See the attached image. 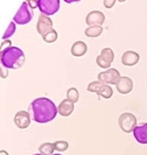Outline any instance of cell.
<instances>
[{
    "mask_svg": "<svg viewBox=\"0 0 147 155\" xmlns=\"http://www.w3.org/2000/svg\"><path fill=\"white\" fill-rule=\"evenodd\" d=\"M33 120L37 123H48L53 121L58 114V107L47 97H38L30 104Z\"/></svg>",
    "mask_w": 147,
    "mask_h": 155,
    "instance_id": "1",
    "label": "cell"
},
{
    "mask_svg": "<svg viewBox=\"0 0 147 155\" xmlns=\"http://www.w3.org/2000/svg\"><path fill=\"white\" fill-rule=\"evenodd\" d=\"M25 63V54L18 47L0 51V64L7 69H19Z\"/></svg>",
    "mask_w": 147,
    "mask_h": 155,
    "instance_id": "2",
    "label": "cell"
},
{
    "mask_svg": "<svg viewBox=\"0 0 147 155\" xmlns=\"http://www.w3.org/2000/svg\"><path fill=\"white\" fill-rule=\"evenodd\" d=\"M88 91L96 93L100 97H103L105 99L111 98L113 95V90L110 85L103 84L99 81H93L88 85Z\"/></svg>",
    "mask_w": 147,
    "mask_h": 155,
    "instance_id": "3",
    "label": "cell"
},
{
    "mask_svg": "<svg viewBox=\"0 0 147 155\" xmlns=\"http://www.w3.org/2000/svg\"><path fill=\"white\" fill-rule=\"evenodd\" d=\"M32 19H33V12H32V8L29 6L28 2L25 1L22 3L20 9L17 12V14L14 15L12 21L19 25H26V24H28Z\"/></svg>",
    "mask_w": 147,
    "mask_h": 155,
    "instance_id": "4",
    "label": "cell"
},
{
    "mask_svg": "<svg viewBox=\"0 0 147 155\" xmlns=\"http://www.w3.org/2000/svg\"><path fill=\"white\" fill-rule=\"evenodd\" d=\"M118 125L126 134L133 132L137 126V118L132 113H123L118 117Z\"/></svg>",
    "mask_w": 147,
    "mask_h": 155,
    "instance_id": "5",
    "label": "cell"
},
{
    "mask_svg": "<svg viewBox=\"0 0 147 155\" xmlns=\"http://www.w3.org/2000/svg\"><path fill=\"white\" fill-rule=\"evenodd\" d=\"M37 7L42 15L52 16L58 12L60 9L59 0H37Z\"/></svg>",
    "mask_w": 147,
    "mask_h": 155,
    "instance_id": "6",
    "label": "cell"
},
{
    "mask_svg": "<svg viewBox=\"0 0 147 155\" xmlns=\"http://www.w3.org/2000/svg\"><path fill=\"white\" fill-rule=\"evenodd\" d=\"M120 78V74L117 69L109 68L98 74V81L106 85H116Z\"/></svg>",
    "mask_w": 147,
    "mask_h": 155,
    "instance_id": "7",
    "label": "cell"
},
{
    "mask_svg": "<svg viewBox=\"0 0 147 155\" xmlns=\"http://www.w3.org/2000/svg\"><path fill=\"white\" fill-rule=\"evenodd\" d=\"M114 60V53L110 48H104L101 51V54L97 56L96 63L101 68L109 69Z\"/></svg>",
    "mask_w": 147,
    "mask_h": 155,
    "instance_id": "8",
    "label": "cell"
},
{
    "mask_svg": "<svg viewBox=\"0 0 147 155\" xmlns=\"http://www.w3.org/2000/svg\"><path fill=\"white\" fill-rule=\"evenodd\" d=\"M36 29H37V31H38V33L41 35V37L43 36L44 34L48 33L49 31H52V30L54 29L52 19L48 18L45 15L41 14L38 18V21H37Z\"/></svg>",
    "mask_w": 147,
    "mask_h": 155,
    "instance_id": "9",
    "label": "cell"
},
{
    "mask_svg": "<svg viewBox=\"0 0 147 155\" xmlns=\"http://www.w3.org/2000/svg\"><path fill=\"white\" fill-rule=\"evenodd\" d=\"M105 22V15L100 11H92L86 17V23L89 26H102Z\"/></svg>",
    "mask_w": 147,
    "mask_h": 155,
    "instance_id": "10",
    "label": "cell"
},
{
    "mask_svg": "<svg viewBox=\"0 0 147 155\" xmlns=\"http://www.w3.org/2000/svg\"><path fill=\"white\" fill-rule=\"evenodd\" d=\"M14 122L17 127L20 129H26L28 128L31 124V118L30 114L27 111H19L14 117Z\"/></svg>",
    "mask_w": 147,
    "mask_h": 155,
    "instance_id": "11",
    "label": "cell"
},
{
    "mask_svg": "<svg viewBox=\"0 0 147 155\" xmlns=\"http://www.w3.org/2000/svg\"><path fill=\"white\" fill-rule=\"evenodd\" d=\"M116 86V90L119 92L120 94H129L130 92H132L134 87L133 81H132L131 78L129 77H121L119 79L118 83L115 85Z\"/></svg>",
    "mask_w": 147,
    "mask_h": 155,
    "instance_id": "12",
    "label": "cell"
},
{
    "mask_svg": "<svg viewBox=\"0 0 147 155\" xmlns=\"http://www.w3.org/2000/svg\"><path fill=\"white\" fill-rule=\"evenodd\" d=\"M134 137L139 144L147 145V123H142L137 125L133 131Z\"/></svg>",
    "mask_w": 147,
    "mask_h": 155,
    "instance_id": "13",
    "label": "cell"
},
{
    "mask_svg": "<svg viewBox=\"0 0 147 155\" xmlns=\"http://www.w3.org/2000/svg\"><path fill=\"white\" fill-rule=\"evenodd\" d=\"M140 61V55L134 51H126L121 56V63L126 66H134Z\"/></svg>",
    "mask_w": 147,
    "mask_h": 155,
    "instance_id": "14",
    "label": "cell"
},
{
    "mask_svg": "<svg viewBox=\"0 0 147 155\" xmlns=\"http://www.w3.org/2000/svg\"><path fill=\"white\" fill-rule=\"evenodd\" d=\"M74 111V104L68 99H64L60 102L58 107V113L63 117H69Z\"/></svg>",
    "mask_w": 147,
    "mask_h": 155,
    "instance_id": "15",
    "label": "cell"
},
{
    "mask_svg": "<svg viewBox=\"0 0 147 155\" xmlns=\"http://www.w3.org/2000/svg\"><path fill=\"white\" fill-rule=\"evenodd\" d=\"M88 52V46L83 41H77L72 45L71 47V54L74 57H83Z\"/></svg>",
    "mask_w": 147,
    "mask_h": 155,
    "instance_id": "16",
    "label": "cell"
},
{
    "mask_svg": "<svg viewBox=\"0 0 147 155\" xmlns=\"http://www.w3.org/2000/svg\"><path fill=\"white\" fill-rule=\"evenodd\" d=\"M103 32L102 26H89L84 30V35L86 37H98Z\"/></svg>",
    "mask_w": 147,
    "mask_h": 155,
    "instance_id": "17",
    "label": "cell"
},
{
    "mask_svg": "<svg viewBox=\"0 0 147 155\" xmlns=\"http://www.w3.org/2000/svg\"><path fill=\"white\" fill-rule=\"evenodd\" d=\"M38 151L39 153L42 155H53L55 151V147L54 143H42L40 146L38 147Z\"/></svg>",
    "mask_w": 147,
    "mask_h": 155,
    "instance_id": "18",
    "label": "cell"
},
{
    "mask_svg": "<svg viewBox=\"0 0 147 155\" xmlns=\"http://www.w3.org/2000/svg\"><path fill=\"white\" fill-rule=\"evenodd\" d=\"M67 99L72 101L73 104H75V102L78 101V99H79L78 90H77L76 88H74V87L69 88L68 90H67Z\"/></svg>",
    "mask_w": 147,
    "mask_h": 155,
    "instance_id": "19",
    "label": "cell"
},
{
    "mask_svg": "<svg viewBox=\"0 0 147 155\" xmlns=\"http://www.w3.org/2000/svg\"><path fill=\"white\" fill-rule=\"evenodd\" d=\"M42 39H43L45 42H47V44L55 42L57 39H58V32H57L55 29H53L52 31H49L48 33L44 34V35L42 36Z\"/></svg>",
    "mask_w": 147,
    "mask_h": 155,
    "instance_id": "20",
    "label": "cell"
},
{
    "mask_svg": "<svg viewBox=\"0 0 147 155\" xmlns=\"http://www.w3.org/2000/svg\"><path fill=\"white\" fill-rule=\"evenodd\" d=\"M16 29H17L16 23H14V21H11V24H9V26H8V28L6 29L5 33H4L3 36H2V39H3V41H5V39L9 38L11 35H14V32H16Z\"/></svg>",
    "mask_w": 147,
    "mask_h": 155,
    "instance_id": "21",
    "label": "cell"
},
{
    "mask_svg": "<svg viewBox=\"0 0 147 155\" xmlns=\"http://www.w3.org/2000/svg\"><path fill=\"white\" fill-rule=\"evenodd\" d=\"M55 150L59 152H64L69 148V144L66 141H57L54 143Z\"/></svg>",
    "mask_w": 147,
    "mask_h": 155,
    "instance_id": "22",
    "label": "cell"
},
{
    "mask_svg": "<svg viewBox=\"0 0 147 155\" xmlns=\"http://www.w3.org/2000/svg\"><path fill=\"white\" fill-rule=\"evenodd\" d=\"M11 47H12L11 46V41H9V39H5V41H2L1 46H0V51H4V50L11 48Z\"/></svg>",
    "mask_w": 147,
    "mask_h": 155,
    "instance_id": "23",
    "label": "cell"
},
{
    "mask_svg": "<svg viewBox=\"0 0 147 155\" xmlns=\"http://www.w3.org/2000/svg\"><path fill=\"white\" fill-rule=\"evenodd\" d=\"M7 76H8V69L5 68V67H3L1 64H0V78L6 79Z\"/></svg>",
    "mask_w": 147,
    "mask_h": 155,
    "instance_id": "24",
    "label": "cell"
},
{
    "mask_svg": "<svg viewBox=\"0 0 147 155\" xmlns=\"http://www.w3.org/2000/svg\"><path fill=\"white\" fill-rule=\"evenodd\" d=\"M104 6L106 7V8H112V7L114 6V4H115V1L114 0H106V1L103 2Z\"/></svg>",
    "mask_w": 147,
    "mask_h": 155,
    "instance_id": "25",
    "label": "cell"
},
{
    "mask_svg": "<svg viewBox=\"0 0 147 155\" xmlns=\"http://www.w3.org/2000/svg\"><path fill=\"white\" fill-rule=\"evenodd\" d=\"M29 4V6L31 7V8H35L37 7V0H29V1H27Z\"/></svg>",
    "mask_w": 147,
    "mask_h": 155,
    "instance_id": "26",
    "label": "cell"
},
{
    "mask_svg": "<svg viewBox=\"0 0 147 155\" xmlns=\"http://www.w3.org/2000/svg\"><path fill=\"white\" fill-rule=\"evenodd\" d=\"M0 155H9V154L5 150H0Z\"/></svg>",
    "mask_w": 147,
    "mask_h": 155,
    "instance_id": "27",
    "label": "cell"
},
{
    "mask_svg": "<svg viewBox=\"0 0 147 155\" xmlns=\"http://www.w3.org/2000/svg\"><path fill=\"white\" fill-rule=\"evenodd\" d=\"M33 155H42V154H40V153H37V154H33Z\"/></svg>",
    "mask_w": 147,
    "mask_h": 155,
    "instance_id": "28",
    "label": "cell"
},
{
    "mask_svg": "<svg viewBox=\"0 0 147 155\" xmlns=\"http://www.w3.org/2000/svg\"><path fill=\"white\" fill-rule=\"evenodd\" d=\"M53 155H62V154H53Z\"/></svg>",
    "mask_w": 147,
    "mask_h": 155,
    "instance_id": "29",
    "label": "cell"
}]
</instances>
